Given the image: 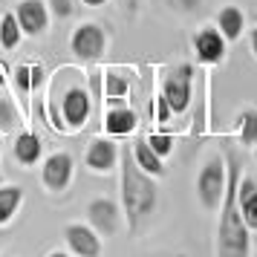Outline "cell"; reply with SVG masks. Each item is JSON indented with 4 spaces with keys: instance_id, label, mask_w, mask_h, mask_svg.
I'll return each instance as SVG.
<instances>
[{
    "instance_id": "cell-1",
    "label": "cell",
    "mask_w": 257,
    "mask_h": 257,
    "mask_svg": "<svg viewBox=\"0 0 257 257\" xmlns=\"http://www.w3.org/2000/svg\"><path fill=\"white\" fill-rule=\"evenodd\" d=\"M118 191H121L124 225H127L130 234H136L139 225L156 208V179L136 165L130 145L118 148Z\"/></svg>"
},
{
    "instance_id": "cell-2",
    "label": "cell",
    "mask_w": 257,
    "mask_h": 257,
    "mask_svg": "<svg viewBox=\"0 0 257 257\" xmlns=\"http://www.w3.org/2000/svg\"><path fill=\"white\" fill-rule=\"evenodd\" d=\"M225 156V197L220 202V225H217V257H248L251 240L248 225L240 214L237 202V182H240V162L231 153Z\"/></svg>"
},
{
    "instance_id": "cell-3",
    "label": "cell",
    "mask_w": 257,
    "mask_h": 257,
    "mask_svg": "<svg viewBox=\"0 0 257 257\" xmlns=\"http://www.w3.org/2000/svg\"><path fill=\"white\" fill-rule=\"evenodd\" d=\"M222 197H225V156H211L199 168L197 199L205 211H220Z\"/></svg>"
},
{
    "instance_id": "cell-4",
    "label": "cell",
    "mask_w": 257,
    "mask_h": 257,
    "mask_svg": "<svg viewBox=\"0 0 257 257\" xmlns=\"http://www.w3.org/2000/svg\"><path fill=\"white\" fill-rule=\"evenodd\" d=\"M159 93H162L165 101L171 104L174 116L188 113V107H191V101H194V67H191V64L174 67V70L165 75Z\"/></svg>"
},
{
    "instance_id": "cell-5",
    "label": "cell",
    "mask_w": 257,
    "mask_h": 257,
    "mask_svg": "<svg viewBox=\"0 0 257 257\" xmlns=\"http://www.w3.org/2000/svg\"><path fill=\"white\" fill-rule=\"evenodd\" d=\"M70 49L72 55L84 64H95V61L104 58L107 52V32L101 24H93V21H84L75 32L70 35Z\"/></svg>"
},
{
    "instance_id": "cell-6",
    "label": "cell",
    "mask_w": 257,
    "mask_h": 257,
    "mask_svg": "<svg viewBox=\"0 0 257 257\" xmlns=\"http://www.w3.org/2000/svg\"><path fill=\"white\" fill-rule=\"evenodd\" d=\"M58 113H61V130H81L87 124V118L93 113V98H90V90L84 87H67L61 93L58 101Z\"/></svg>"
},
{
    "instance_id": "cell-7",
    "label": "cell",
    "mask_w": 257,
    "mask_h": 257,
    "mask_svg": "<svg viewBox=\"0 0 257 257\" xmlns=\"http://www.w3.org/2000/svg\"><path fill=\"white\" fill-rule=\"evenodd\" d=\"M72 176H75V159L67 151L49 153L41 162V185L47 188L49 194H64L72 185Z\"/></svg>"
},
{
    "instance_id": "cell-8",
    "label": "cell",
    "mask_w": 257,
    "mask_h": 257,
    "mask_svg": "<svg viewBox=\"0 0 257 257\" xmlns=\"http://www.w3.org/2000/svg\"><path fill=\"white\" fill-rule=\"evenodd\" d=\"M64 243L75 257H101V251H104V237L90 222H67Z\"/></svg>"
},
{
    "instance_id": "cell-9",
    "label": "cell",
    "mask_w": 257,
    "mask_h": 257,
    "mask_svg": "<svg viewBox=\"0 0 257 257\" xmlns=\"http://www.w3.org/2000/svg\"><path fill=\"white\" fill-rule=\"evenodd\" d=\"M87 222H90L101 237H113V234L121 228L124 214H121L116 199L98 197V199H90V202H87Z\"/></svg>"
},
{
    "instance_id": "cell-10",
    "label": "cell",
    "mask_w": 257,
    "mask_h": 257,
    "mask_svg": "<svg viewBox=\"0 0 257 257\" xmlns=\"http://www.w3.org/2000/svg\"><path fill=\"white\" fill-rule=\"evenodd\" d=\"M18 24H21V32L26 38H41L49 26V6L47 0H21L12 9Z\"/></svg>"
},
{
    "instance_id": "cell-11",
    "label": "cell",
    "mask_w": 257,
    "mask_h": 257,
    "mask_svg": "<svg viewBox=\"0 0 257 257\" xmlns=\"http://www.w3.org/2000/svg\"><path fill=\"white\" fill-rule=\"evenodd\" d=\"M84 162L93 174H113L118 165V145L113 136H95L87 145Z\"/></svg>"
},
{
    "instance_id": "cell-12",
    "label": "cell",
    "mask_w": 257,
    "mask_h": 257,
    "mask_svg": "<svg viewBox=\"0 0 257 257\" xmlns=\"http://www.w3.org/2000/svg\"><path fill=\"white\" fill-rule=\"evenodd\" d=\"M225 38L217 26H202L197 35H194V52H197V61L205 64V67H217L225 58Z\"/></svg>"
},
{
    "instance_id": "cell-13",
    "label": "cell",
    "mask_w": 257,
    "mask_h": 257,
    "mask_svg": "<svg viewBox=\"0 0 257 257\" xmlns=\"http://www.w3.org/2000/svg\"><path fill=\"white\" fill-rule=\"evenodd\" d=\"M136 127H139V116H136V110H130V107L116 104L104 113V133L113 136V139H127Z\"/></svg>"
},
{
    "instance_id": "cell-14",
    "label": "cell",
    "mask_w": 257,
    "mask_h": 257,
    "mask_svg": "<svg viewBox=\"0 0 257 257\" xmlns=\"http://www.w3.org/2000/svg\"><path fill=\"white\" fill-rule=\"evenodd\" d=\"M12 153H15V159L24 165V168L38 165V162H41V156H44L41 136H38V133H32V130L18 133V139H15V145H12Z\"/></svg>"
},
{
    "instance_id": "cell-15",
    "label": "cell",
    "mask_w": 257,
    "mask_h": 257,
    "mask_svg": "<svg viewBox=\"0 0 257 257\" xmlns=\"http://www.w3.org/2000/svg\"><path fill=\"white\" fill-rule=\"evenodd\" d=\"M237 202H240V214H243L245 225L257 231V182L251 176H240L237 182Z\"/></svg>"
},
{
    "instance_id": "cell-16",
    "label": "cell",
    "mask_w": 257,
    "mask_h": 257,
    "mask_svg": "<svg viewBox=\"0 0 257 257\" xmlns=\"http://www.w3.org/2000/svg\"><path fill=\"white\" fill-rule=\"evenodd\" d=\"M130 151H133V159H136V165H139L145 174H151L153 179H162L165 174H168V168H165V159L159 156V153L153 151L151 145L145 139H139V142H133L130 145Z\"/></svg>"
},
{
    "instance_id": "cell-17",
    "label": "cell",
    "mask_w": 257,
    "mask_h": 257,
    "mask_svg": "<svg viewBox=\"0 0 257 257\" xmlns=\"http://www.w3.org/2000/svg\"><path fill=\"white\" fill-rule=\"evenodd\" d=\"M217 29L222 32L225 41H240L245 35V15L240 6H222L220 15H217Z\"/></svg>"
},
{
    "instance_id": "cell-18",
    "label": "cell",
    "mask_w": 257,
    "mask_h": 257,
    "mask_svg": "<svg viewBox=\"0 0 257 257\" xmlns=\"http://www.w3.org/2000/svg\"><path fill=\"white\" fill-rule=\"evenodd\" d=\"M127 75H121L118 70H101V93H104L107 104L116 107V104H124L127 98Z\"/></svg>"
},
{
    "instance_id": "cell-19",
    "label": "cell",
    "mask_w": 257,
    "mask_h": 257,
    "mask_svg": "<svg viewBox=\"0 0 257 257\" xmlns=\"http://www.w3.org/2000/svg\"><path fill=\"white\" fill-rule=\"evenodd\" d=\"M24 202V188L0 182V225H9Z\"/></svg>"
},
{
    "instance_id": "cell-20",
    "label": "cell",
    "mask_w": 257,
    "mask_h": 257,
    "mask_svg": "<svg viewBox=\"0 0 257 257\" xmlns=\"http://www.w3.org/2000/svg\"><path fill=\"white\" fill-rule=\"evenodd\" d=\"M41 84H44V67H38V64H18L15 67V87L21 95L35 93Z\"/></svg>"
},
{
    "instance_id": "cell-21",
    "label": "cell",
    "mask_w": 257,
    "mask_h": 257,
    "mask_svg": "<svg viewBox=\"0 0 257 257\" xmlns=\"http://www.w3.org/2000/svg\"><path fill=\"white\" fill-rule=\"evenodd\" d=\"M237 142L243 148H254L257 145V110L254 107H245L243 113L237 116V130H234Z\"/></svg>"
},
{
    "instance_id": "cell-22",
    "label": "cell",
    "mask_w": 257,
    "mask_h": 257,
    "mask_svg": "<svg viewBox=\"0 0 257 257\" xmlns=\"http://www.w3.org/2000/svg\"><path fill=\"white\" fill-rule=\"evenodd\" d=\"M21 38H24V32H21V24H18L15 12H3L0 15V47L15 49L21 44Z\"/></svg>"
},
{
    "instance_id": "cell-23",
    "label": "cell",
    "mask_w": 257,
    "mask_h": 257,
    "mask_svg": "<svg viewBox=\"0 0 257 257\" xmlns=\"http://www.w3.org/2000/svg\"><path fill=\"white\" fill-rule=\"evenodd\" d=\"M18 124H21V113H18V107H15L12 95L3 93L0 95V133H12Z\"/></svg>"
},
{
    "instance_id": "cell-24",
    "label": "cell",
    "mask_w": 257,
    "mask_h": 257,
    "mask_svg": "<svg viewBox=\"0 0 257 257\" xmlns=\"http://www.w3.org/2000/svg\"><path fill=\"white\" fill-rule=\"evenodd\" d=\"M145 142H148V145H151L153 151H156L159 156H162V159H168V156L174 153V139H171L168 133H151V136H148Z\"/></svg>"
},
{
    "instance_id": "cell-25",
    "label": "cell",
    "mask_w": 257,
    "mask_h": 257,
    "mask_svg": "<svg viewBox=\"0 0 257 257\" xmlns=\"http://www.w3.org/2000/svg\"><path fill=\"white\" fill-rule=\"evenodd\" d=\"M49 6V15H55V18H70L75 12V0H47Z\"/></svg>"
},
{
    "instance_id": "cell-26",
    "label": "cell",
    "mask_w": 257,
    "mask_h": 257,
    "mask_svg": "<svg viewBox=\"0 0 257 257\" xmlns=\"http://www.w3.org/2000/svg\"><path fill=\"white\" fill-rule=\"evenodd\" d=\"M171 116H174V110H171V104L165 101V95L159 93L156 98H153V118H156V121H171Z\"/></svg>"
},
{
    "instance_id": "cell-27",
    "label": "cell",
    "mask_w": 257,
    "mask_h": 257,
    "mask_svg": "<svg viewBox=\"0 0 257 257\" xmlns=\"http://www.w3.org/2000/svg\"><path fill=\"white\" fill-rule=\"evenodd\" d=\"M199 3H202V0H168V6L179 15H194L199 9Z\"/></svg>"
},
{
    "instance_id": "cell-28",
    "label": "cell",
    "mask_w": 257,
    "mask_h": 257,
    "mask_svg": "<svg viewBox=\"0 0 257 257\" xmlns=\"http://www.w3.org/2000/svg\"><path fill=\"white\" fill-rule=\"evenodd\" d=\"M248 47H251V55L257 58V26L254 29H248Z\"/></svg>"
},
{
    "instance_id": "cell-29",
    "label": "cell",
    "mask_w": 257,
    "mask_h": 257,
    "mask_svg": "<svg viewBox=\"0 0 257 257\" xmlns=\"http://www.w3.org/2000/svg\"><path fill=\"white\" fill-rule=\"evenodd\" d=\"M121 3H124L127 15H136V12H139V6H142V0H121Z\"/></svg>"
},
{
    "instance_id": "cell-30",
    "label": "cell",
    "mask_w": 257,
    "mask_h": 257,
    "mask_svg": "<svg viewBox=\"0 0 257 257\" xmlns=\"http://www.w3.org/2000/svg\"><path fill=\"white\" fill-rule=\"evenodd\" d=\"M84 6H87V9H98V6H104L107 0H81Z\"/></svg>"
},
{
    "instance_id": "cell-31",
    "label": "cell",
    "mask_w": 257,
    "mask_h": 257,
    "mask_svg": "<svg viewBox=\"0 0 257 257\" xmlns=\"http://www.w3.org/2000/svg\"><path fill=\"white\" fill-rule=\"evenodd\" d=\"M9 240V234H6V225H0V251H3V245Z\"/></svg>"
},
{
    "instance_id": "cell-32",
    "label": "cell",
    "mask_w": 257,
    "mask_h": 257,
    "mask_svg": "<svg viewBox=\"0 0 257 257\" xmlns=\"http://www.w3.org/2000/svg\"><path fill=\"white\" fill-rule=\"evenodd\" d=\"M156 257H188V254H182V251H162V254H156Z\"/></svg>"
},
{
    "instance_id": "cell-33",
    "label": "cell",
    "mask_w": 257,
    "mask_h": 257,
    "mask_svg": "<svg viewBox=\"0 0 257 257\" xmlns=\"http://www.w3.org/2000/svg\"><path fill=\"white\" fill-rule=\"evenodd\" d=\"M47 257H72V254H70V251H61V248H58V251H49Z\"/></svg>"
},
{
    "instance_id": "cell-34",
    "label": "cell",
    "mask_w": 257,
    "mask_h": 257,
    "mask_svg": "<svg viewBox=\"0 0 257 257\" xmlns=\"http://www.w3.org/2000/svg\"><path fill=\"white\" fill-rule=\"evenodd\" d=\"M254 162H257V145H254Z\"/></svg>"
},
{
    "instance_id": "cell-35",
    "label": "cell",
    "mask_w": 257,
    "mask_h": 257,
    "mask_svg": "<svg viewBox=\"0 0 257 257\" xmlns=\"http://www.w3.org/2000/svg\"><path fill=\"white\" fill-rule=\"evenodd\" d=\"M0 153H3V139H0Z\"/></svg>"
},
{
    "instance_id": "cell-36",
    "label": "cell",
    "mask_w": 257,
    "mask_h": 257,
    "mask_svg": "<svg viewBox=\"0 0 257 257\" xmlns=\"http://www.w3.org/2000/svg\"><path fill=\"white\" fill-rule=\"evenodd\" d=\"M0 182H3V174H0Z\"/></svg>"
},
{
    "instance_id": "cell-37",
    "label": "cell",
    "mask_w": 257,
    "mask_h": 257,
    "mask_svg": "<svg viewBox=\"0 0 257 257\" xmlns=\"http://www.w3.org/2000/svg\"><path fill=\"white\" fill-rule=\"evenodd\" d=\"M254 24H257V15H254Z\"/></svg>"
},
{
    "instance_id": "cell-38",
    "label": "cell",
    "mask_w": 257,
    "mask_h": 257,
    "mask_svg": "<svg viewBox=\"0 0 257 257\" xmlns=\"http://www.w3.org/2000/svg\"><path fill=\"white\" fill-rule=\"evenodd\" d=\"M0 15H3V9H0Z\"/></svg>"
}]
</instances>
